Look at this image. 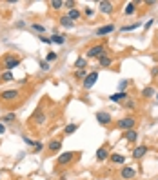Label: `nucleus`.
<instances>
[{"label": "nucleus", "instance_id": "nucleus-17", "mask_svg": "<svg viewBox=\"0 0 158 180\" xmlns=\"http://www.w3.org/2000/svg\"><path fill=\"white\" fill-rule=\"evenodd\" d=\"M85 66H87V60H85L84 56L76 58V62H74V67H76V69H84Z\"/></svg>", "mask_w": 158, "mask_h": 180}, {"label": "nucleus", "instance_id": "nucleus-9", "mask_svg": "<svg viewBox=\"0 0 158 180\" xmlns=\"http://www.w3.org/2000/svg\"><path fill=\"white\" fill-rule=\"evenodd\" d=\"M100 11L105 13V15H111V13H113V4H111V2L102 0V2H100Z\"/></svg>", "mask_w": 158, "mask_h": 180}, {"label": "nucleus", "instance_id": "nucleus-1", "mask_svg": "<svg viewBox=\"0 0 158 180\" xmlns=\"http://www.w3.org/2000/svg\"><path fill=\"white\" fill-rule=\"evenodd\" d=\"M135 124H136V120L133 117H126V118H122V120H118V129H122V131H131L133 127H135Z\"/></svg>", "mask_w": 158, "mask_h": 180}, {"label": "nucleus", "instance_id": "nucleus-28", "mask_svg": "<svg viewBox=\"0 0 158 180\" xmlns=\"http://www.w3.org/2000/svg\"><path fill=\"white\" fill-rule=\"evenodd\" d=\"M62 6H64L62 0H53V2H51V7H53V9H60Z\"/></svg>", "mask_w": 158, "mask_h": 180}, {"label": "nucleus", "instance_id": "nucleus-16", "mask_svg": "<svg viewBox=\"0 0 158 180\" xmlns=\"http://www.w3.org/2000/svg\"><path fill=\"white\" fill-rule=\"evenodd\" d=\"M136 131H135V129H131V131H126V135H124V138H126V140H129V142H135V140H136Z\"/></svg>", "mask_w": 158, "mask_h": 180}, {"label": "nucleus", "instance_id": "nucleus-26", "mask_svg": "<svg viewBox=\"0 0 158 180\" xmlns=\"http://www.w3.org/2000/svg\"><path fill=\"white\" fill-rule=\"evenodd\" d=\"M15 78H13V75H11V71H6V73L2 75V82H13Z\"/></svg>", "mask_w": 158, "mask_h": 180}, {"label": "nucleus", "instance_id": "nucleus-32", "mask_svg": "<svg viewBox=\"0 0 158 180\" xmlns=\"http://www.w3.org/2000/svg\"><path fill=\"white\" fill-rule=\"evenodd\" d=\"M44 120H45V117H44L42 113H40V111H38V113H36V122H38V124H42Z\"/></svg>", "mask_w": 158, "mask_h": 180}, {"label": "nucleus", "instance_id": "nucleus-18", "mask_svg": "<svg viewBox=\"0 0 158 180\" xmlns=\"http://www.w3.org/2000/svg\"><path fill=\"white\" fill-rule=\"evenodd\" d=\"M107 155H109V153H107V149L105 148H100L98 151H96V158L98 160H105L107 158Z\"/></svg>", "mask_w": 158, "mask_h": 180}, {"label": "nucleus", "instance_id": "nucleus-8", "mask_svg": "<svg viewBox=\"0 0 158 180\" xmlns=\"http://www.w3.org/2000/svg\"><path fill=\"white\" fill-rule=\"evenodd\" d=\"M18 96V91L17 89H7V91H4L2 95H0V98L2 100H15Z\"/></svg>", "mask_w": 158, "mask_h": 180}, {"label": "nucleus", "instance_id": "nucleus-22", "mask_svg": "<svg viewBox=\"0 0 158 180\" xmlns=\"http://www.w3.org/2000/svg\"><path fill=\"white\" fill-rule=\"evenodd\" d=\"M111 162L113 164H124L126 157H122V155H111Z\"/></svg>", "mask_w": 158, "mask_h": 180}, {"label": "nucleus", "instance_id": "nucleus-42", "mask_svg": "<svg viewBox=\"0 0 158 180\" xmlns=\"http://www.w3.org/2000/svg\"><path fill=\"white\" fill-rule=\"evenodd\" d=\"M156 98H158V93H156Z\"/></svg>", "mask_w": 158, "mask_h": 180}, {"label": "nucleus", "instance_id": "nucleus-14", "mask_svg": "<svg viewBox=\"0 0 158 180\" xmlns=\"http://www.w3.org/2000/svg\"><path fill=\"white\" fill-rule=\"evenodd\" d=\"M60 148H62V140H51L49 142V151L51 153H56Z\"/></svg>", "mask_w": 158, "mask_h": 180}, {"label": "nucleus", "instance_id": "nucleus-39", "mask_svg": "<svg viewBox=\"0 0 158 180\" xmlns=\"http://www.w3.org/2000/svg\"><path fill=\"white\" fill-rule=\"evenodd\" d=\"M153 22H155V20H149L147 24H146V29H149V27H151V26H153Z\"/></svg>", "mask_w": 158, "mask_h": 180}, {"label": "nucleus", "instance_id": "nucleus-24", "mask_svg": "<svg viewBox=\"0 0 158 180\" xmlns=\"http://www.w3.org/2000/svg\"><path fill=\"white\" fill-rule=\"evenodd\" d=\"M76 129H78V124H69V126H65L64 131H65V135H71V133H74Z\"/></svg>", "mask_w": 158, "mask_h": 180}, {"label": "nucleus", "instance_id": "nucleus-33", "mask_svg": "<svg viewBox=\"0 0 158 180\" xmlns=\"http://www.w3.org/2000/svg\"><path fill=\"white\" fill-rule=\"evenodd\" d=\"M40 67H42V71H49V62H40Z\"/></svg>", "mask_w": 158, "mask_h": 180}, {"label": "nucleus", "instance_id": "nucleus-15", "mask_svg": "<svg viewBox=\"0 0 158 180\" xmlns=\"http://www.w3.org/2000/svg\"><path fill=\"white\" fill-rule=\"evenodd\" d=\"M51 42H53V44H58V46H62V44L65 42V36H64V35H58V33H55V35L51 36Z\"/></svg>", "mask_w": 158, "mask_h": 180}, {"label": "nucleus", "instance_id": "nucleus-27", "mask_svg": "<svg viewBox=\"0 0 158 180\" xmlns=\"http://www.w3.org/2000/svg\"><path fill=\"white\" fill-rule=\"evenodd\" d=\"M31 29H33V31H36V33H40V35L45 31V27H44V26H40V24H33Z\"/></svg>", "mask_w": 158, "mask_h": 180}, {"label": "nucleus", "instance_id": "nucleus-6", "mask_svg": "<svg viewBox=\"0 0 158 180\" xmlns=\"http://www.w3.org/2000/svg\"><path fill=\"white\" fill-rule=\"evenodd\" d=\"M71 160H73V153L67 151V153H62V155L56 158V164H58V166H65V164H69Z\"/></svg>", "mask_w": 158, "mask_h": 180}, {"label": "nucleus", "instance_id": "nucleus-38", "mask_svg": "<svg viewBox=\"0 0 158 180\" xmlns=\"http://www.w3.org/2000/svg\"><path fill=\"white\" fill-rule=\"evenodd\" d=\"M85 15H87V17H93V9H85Z\"/></svg>", "mask_w": 158, "mask_h": 180}, {"label": "nucleus", "instance_id": "nucleus-30", "mask_svg": "<svg viewBox=\"0 0 158 180\" xmlns=\"http://www.w3.org/2000/svg\"><path fill=\"white\" fill-rule=\"evenodd\" d=\"M53 60H56V53H47V58H45V62H53Z\"/></svg>", "mask_w": 158, "mask_h": 180}, {"label": "nucleus", "instance_id": "nucleus-31", "mask_svg": "<svg viewBox=\"0 0 158 180\" xmlns=\"http://www.w3.org/2000/svg\"><path fill=\"white\" fill-rule=\"evenodd\" d=\"M15 113H7V115H6V117H4V120H6V122H11V120H15Z\"/></svg>", "mask_w": 158, "mask_h": 180}, {"label": "nucleus", "instance_id": "nucleus-11", "mask_svg": "<svg viewBox=\"0 0 158 180\" xmlns=\"http://www.w3.org/2000/svg\"><path fill=\"white\" fill-rule=\"evenodd\" d=\"M135 175H136V171L133 169V168H122V178L129 180V178H133Z\"/></svg>", "mask_w": 158, "mask_h": 180}, {"label": "nucleus", "instance_id": "nucleus-10", "mask_svg": "<svg viewBox=\"0 0 158 180\" xmlns=\"http://www.w3.org/2000/svg\"><path fill=\"white\" fill-rule=\"evenodd\" d=\"M127 98V93L126 91H120V93H115V95H109V100L111 102H122Z\"/></svg>", "mask_w": 158, "mask_h": 180}, {"label": "nucleus", "instance_id": "nucleus-3", "mask_svg": "<svg viewBox=\"0 0 158 180\" xmlns=\"http://www.w3.org/2000/svg\"><path fill=\"white\" fill-rule=\"evenodd\" d=\"M17 66H20V58H17V56H6L4 58V67L11 71V69H15Z\"/></svg>", "mask_w": 158, "mask_h": 180}, {"label": "nucleus", "instance_id": "nucleus-13", "mask_svg": "<svg viewBox=\"0 0 158 180\" xmlns=\"http://www.w3.org/2000/svg\"><path fill=\"white\" fill-rule=\"evenodd\" d=\"M142 95H144V98H151V96L156 95V91H155V87H153V85H147V87H144Z\"/></svg>", "mask_w": 158, "mask_h": 180}, {"label": "nucleus", "instance_id": "nucleus-36", "mask_svg": "<svg viewBox=\"0 0 158 180\" xmlns=\"http://www.w3.org/2000/svg\"><path fill=\"white\" fill-rule=\"evenodd\" d=\"M135 106H136V104H135L133 100H127L126 102V107H135Z\"/></svg>", "mask_w": 158, "mask_h": 180}, {"label": "nucleus", "instance_id": "nucleus-41", "mask_svg": "<svg viewBox=\"0 0 158 180\" xmlns=\"http://www.w3.org/2000/svg\"><path fill=\"white\" fill-rule=\"evenodd\" d=\"M0 82H2V75H0Z\"/></svg>", "mask_w": 158, "mask_h": 180}, {"label": "nucleus", "instance_id": "nucleus-2", "mask_svg": "<svg viewBox=\"0 0 158 180\" xmlns=\"http://www.w3.org/2000/svg\"><path fill=\"white\" fill-rule=\"evenodd\" d=\"M102 55H105L104 46H93V47L87 51V56H89V58H100Z\"/></svg>", "mask_w": 158, "mask_h": 180}, {"label": "nucleus", "instance_id": "nucleus-29", "mask_svg": "<svg viewBox=\"0 0 158 180\" xmlns=\"http://www.w3.org/2000/svg\"><path fill=\"white\" fill-rule=\"evenodd\" d=\"M87 75H89V73H85V69H76V78H84V80H85Z\"/></svg>", "mask_w": 158, "mask_h": 180}, {"label": "nucleus", "instance_id": "nucleus-21", "mask_svg": "<svg viewBox=\"0 0 158 180\" xmlns=\"http://www.w3.org/2000/svg\"><path fill=\"white\" fill-rule=\"evenodd\" d=\"M60 24H62L64 27H67V29L73 27V20H71L69 17H62V18H60Z\"/></svg>", "mask_w": 158, "mask_h": 180}, {"label": "nucleus", "instance_id": "nucleus-20", "mask_svg": "<svg viewBox=\"0 0 158 180\" xmlns=\"http://www.w3.org/2000/svg\"><path fill=\"white\" fill-rule=\"evenodd\" d=\"M135 7H136V2H129L126 6V9H124V13H126V15H133V13H135Z\"/></svg>", "mask_w": 158, "mask_h": 180}, {"label": "nucleus", "instance_id": "nucleus-34", "mask_svg": "<svg viewBox=\"0 0 158 180\" xmlns=\"http://www.w3.org/2000/svg\"><path fill=\"white\" fill-rule=\"evenodd\" d=\"M127 84H129V80H122V82H120V89H126Z\"/></svg>", "mask_w": 158, "mask_h": 180}, {"label": "nucleus", "instance_id": "nucleus-19", "mask_svg": "<svg viewBox=\"0 0 158 180\" xmlns=\"http://www.w3.org/2000/svg\"><path fill=\"white\" fill-rule=\"evenodd\" d=\"M98 64H100V66H104V67H107V66H111V58H109L107 55H102V56L98 58Z\"/></svg>", "mask_w": 158, "mask_h": 180}, {"label": "nucleus", "instance_id": "nucleus-40", "mask_svg": "<svg viewBox=\"0 0 158 180\" xmlns=\"http://www.w3.org/2000/svg\"><path fill=\"white\" fill-rule=\"evenodd\" d=\"M6 131V127H4V124H0V133H4Z\"/></svg>", "mask_w": 158, "mask_h": 180}, {"label": "nucleus", "instance_id": "nucleus-12", "mask_svg": "<svg viewBox=\"0 0 158 180\" xmlns=\"http://www.w3.org/2000/svg\"><path fill=\"white\" fill-rule=\"evenodd\" d=\"M146 153H147V148H146V146H138V148L133 151V157H135V158H142Z\"/></svg>", "mask_w": 158, "mask_h": 180}, {"label": "nucleus", "instance_id": "nucleus-23", "mask_svg": "<svg viewBox=\"0 0 158 180\" xmlns=\"http://www.w3.org/2000/svg\"><path fill=\"white\" fill-rule=\"evenodd\" d=\"M67 17H69V18H71V20H76V18H78V17H80V11H78V9H74V7H73V9H69V13H67Z\"/></svg>", "mask_w": 158, "mask_h": 180}, {"label": "nucleus", "instance_id": "nucleus-7", "mask_svg": "<svg viewBox=\"0 0 158 180\" xmlns=\"http://www.w3.org/2000/svg\"><path fill=\"white\" fill-rule=\"evenodd\" d=\"M115 31V26L113 24H107V26H102V27H98L96 29V35L98 36H104V35H109V33Z\"/></svg>", "mask_w": 158, "mask_h": 180}, {"label": "nucleus", "instance_id": "nucleus-25", "mask_svg": "<svg viewBox=\"0 0 158 180\" xmlns=\"http://www.w3.org/2000/svg\"><path fill=\"white\" fill-rule=\"evenodd\" d=\"M140 26H142L140 22H135V24H131V26H124L122 31H124V33H126V31H133V29H136V27H140Z\"/></svg>", "mask_w": 158, "mask_h": 180}, {"label": "nucleus", "instance_id": "nucleus-35", "mask_svg": "<svg viewBox=\"0 0 158 180\" xmlns=\"http://www.w3.org/2000/svg\"><path fill=\"white\" fill-rule=\"evenodd\" d=\"M40 40H42L44 44H51V38H45V36H42V35H40Z\"/></svg>", "mask_w": 158, "mask_h": 180}, {"label": "nucleus", "instance_id": "nucleus-4", "mask_svg": "<svg viewBox=\"0 0 158 180\" xmlns=\"http://www.w3.org/2000/svg\"><path fill=\"white\" fill-rule=\"evenodd\" d=\"M111 120H113L111 115H109V113H105V111H98V113H96V122H98V124H102V126H109V124H111Z\"/></svg>", "mask_w": 158, "mask_h": 180}, {"label": "nucleus", "instance_id": "nucleus-5", "mask_svg": "<svg viewBox=\"0 0 158 180\" xmlns=\"http://www.w3.org/2000/svg\"><path fill=\"white\" fill-rule=\"evenodd\" d=\"M96 80H98V73H96V71H91V73H89L87 76H85V80H84V87H85V89L93 87Z\"/></svg>", "mask_w": 158, "mask_h": 180}, {"label": "nucleus", "instance_id": "nucleus-37", "mask_svg": "<svg viewBox=\"0 0 158 180\" xmlns=\"http://www.w3.org/2000/svg\"><path fill=\"white\" fill-rule=\"evenodd\" d=\"M151 75H153V76H156V75H158V67H153V71H151Z\"/></svg>", "mask_w": 158, "mask_h": 180}]
</instances>
